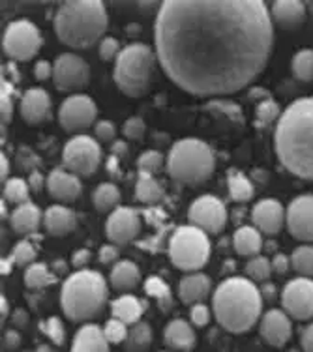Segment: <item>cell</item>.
I'll return each instance as SVG.
<instances>
[{
    "label": "cell",
    "instance_id": "obj_50",
    "mask_svg": "<svg viewBox=\"0 0 313 352\" xmlns=\"http://www.w3.org/2000/svg\"><path fill=\"white\" fill-rule=\"evenodd\" d=\"M118 261V248L115 244H105L100 248V263L113 264Z\"/></svg>",
    "mask_w": 313,
    "mask_h": 352
},
{
    "label": "cell",
    "instance_id": "obj_28",
    "mask_svg": "<svg viewBox=\"0 0 313 352\" xmlns=\"http://www.w3.org/2000/svg\"><path fill=\"white\" fill-rule=\"evenodd\" d=\"M141 281V270L133 261H118L109 276L111 287L118 292H129Z\"/></svg>",
    "mask_w": 313,
    "mask_h": 352
},
{
    "label": "cell",
    "instance_id": "obj_44",
    "mask_svg": "<svg viewBox=\"0 0 313 352\" xmlns=\"http://www.w3.org/2000/svg\"><path fill=\"white\" fill-rule=\"evenodd\" d=\"M164 165V156L156 152V150H147L141 154L139 162H137V167H139V173H149V175H154L158 170L162 169Z\"/></svg>",
    "mask_w": 313,
    "mask_h": 352
},
{
    "label": "cell",
    "instance_id": "obj_13",
    "mask_svg": "<svg viewBox=\"0 0 313 352\" xmlns=\"http://www.w3.org/2000/svg\"><path fill=\"white\" fill-rule=\"evenodd\" d=\"M281 307L294 320L313 318V279L294 278L281 291Z\"/></svg>",
    "mask_w": 313,
    "mask_h": 352
},
{
    "label": "cell",
    "instance_id": "obj_64",
    "mask_svg": "<svg viewBox=\"0 0 313 352\" xmlns=\"http://www.w3.org/2000/svg\"><path fill=\"white\" fill-rule=\"evenodd\" d=\"M64 261H55V268L58 272H66V264H62Z\"/></svg>",
    "mask_w": 313,
    "mask_h": 352
},
{
    "label": "cell",
    "instance_id": "obj_57",
    "mask_svg": "<svg viewBox=\"0 0 313 352\" xmlns=\"http://www.w3.org/2000/svg\"><path fill=\"white\" fill-rule=\"evenodd\" d=\"M12 322H14L17 328H21V330H23V328H27L28 324L27 311H23V309H15L14 315H12Z\"/></svg>",
    "mask_w": 313,
    "mask_h": 352
},
{
    "label": "cell",
    "instance_id": "obj_17",
    "mask_svg": "<svg viewBox=\"0 0 313 352\" xmlns=\"http://www.w3.org/2000/svg\"><path fill=\"white\" fill-rule=\"evenodd\" d=\"M261 338L270 346H283L293 338V322L283 309H268L259 324Z\"/></svg>",
    "mask_w": 313,
    "mask_h": 352
},
{
    "label": "cell",
    "instance_id": "obj_38",
    "mask_svg": "<svg viewBox=\"0 0 313 352\" xmlns=\"http://www.w3.org/2000/svg\"><path fill=\"white\" fill-rule=\"evenodd\" d=\"M28 197H30V186L27 180L23 178H10L4 184V199L8 203L14 204H25L28 203Z\"/></svg>",
    "mask_w": 313,
    "mask_h": 352
},
{
    "label": "cell",
    "instance_id": "obj_56",
    "mask_svg": "<svg viewBox=\"0 0 313 352\" xmlns=\"http://www.w3.org/2000/svg\"><path fill=\"white\" fill-rule=\"evenodd\" d=\"M43 184H47V180H43V176H41L40 170H32L30 176H28V186H30V190H34L36 193L43 188Z\"/></svg>",
    "mask_w": 313,
    "mask_h": 352
},
{
    "label": "cell",
    "instance_id": "obj_61",
    "mask_svg": "<svg viewBox=\"0 0 313 352\" xmlns=\"http://www.w3.org/2000/svg\"><path fill=\"white\" fill-rule=\"evenodd\" d=\"M118 152H120V154H126V152H128V148H126L124 141L115 142V146H113V154H118Z\"/></svg>",
    "mask_w": 313,
    "mask_h": 352
},
{
    "label": "cell",
    "instance_id": "obj_45",
    "mask_svg": "<svg viewBox=\"0 0 313 352\" xmlns=\"http://www.w3.org/2000/svg\"><path fill=\"white\" fill-rule=\"evenodd\" d=\"M255 116H257V122L263 124V126H268L270 122H274L276 118L281 116L279 113V105L272 100H265V102H261L255 109Z\"/></svg>",
    "mask_w": 313,
    "mask_h": 352
},
{
    "label": "cell",
    "instance_id": "obj_36",
    "mask_svg": "<svg viewBox=\"0 0 313 352\" xmlns=\"http://www.w3.org/2000/svg\"><path fill=\"white\" fill-rule=\"evenodd\" d=\"M293 75L302 82L313 81V49H300L291 62Z\"/></svg>",
    "mask_w": 313,
    "mask_h": 352
},
{
    "label": "cell",
    "instance_id": "obj_40",
    "mask_svg": "<svg viewBox=\"0 0 313 352\" xmlns=\"http://www.w3.org/2000/svg\"><path fill=\"white\" fill-rule=\"evenodd\" d=\"M0 118H2V126L10 124L14 118V87L6 79H2V90H0Z\"/></svg>",
    "mask_w": 313,
    "mask_h": 352
},
{
    "label": "cell",
    "instance_id": "obj_23",
    "mask_svg": "<svg viewBox=\"0 0 313 352\" xmlns=\"http://www.w3.org/2000/svg\"><path fill=\"white\" fill-rule=\"evenodd\" d=\"M164 343L171 351L188 352L195 345V330L184 318H175L164 330Z\"/></svg>",
    "mask_w": 313,
    "mask_h": 352
},
{
    "label": "cell",
    "instance_id": "obj_55",
    "mask_svg": "<svg viewBox=\"0 0 313 352\" xmlns=\"http://www.w3.org/2000/svg\"><path fill=\"white\" fill-rule=\"evenodd\" d=\"M21 345V333L15 332V330H8L6 333H4V349L10 352L17 351Z\"/></svg>",
    "mask_w": 313,
    "mask_h": 352
},
{
    "label": "cell",
    "instance_id": "obj_47",
    "mask_svg": "<svg viewBox=\"0 0 313 352\" xmlns=\"http://www.w3.org/2000/svg\"><path fill=\"white\" fill-rule=\"evenodd\" d=\"M118 54H120V43L115 40V38H103L100 41V58L105 62L113 60V58H118Z\"/></svg>",
    "mask_w": 313,
    "mask_h": 352
},
{
    "label": "cell",
    "instance_id": "obj_7",
    "mask_svg": "<svg viewBox=\"0 0 313 352\" xmlns=\"http://www.w3.org/2000/svg\"><path fill=\"white\" fill-rule=\"evenodd\" d=\"M154 68V53L147 43H131L115 60V82L129 98H141L149 92Z\"/></svg>",
    "mask_w": 313,
    "mask_h": 352
},
{
    "label": "cell",
    "instance_id": "obj_30",
    "mask_svg": "<svg viewBox=\"0 0 313 352\" xmlns=\"http://www.w3.org/2000/svg\"><path fill=\"white\" fill-rule=\"evenodd\" d=\"M164 197V188L149 173H139L136 184V199L144 204H154Z\"/></svg>",
    "mask_w": 313,
    "mask_h": 352
},
{
    "label": "cell",
    "instance_id": "obj_22",
    "mask_svg": "<svg viewBox=\"0 0 313 352\" xmlns=\"http://www.w3.org/2000/svg\"><path fill=\"white\" fill-rule=\"evenodd\" d=\"M109 341L98 324H83L74 336L69 352H109Z\"/></svg>",
    "mask_w": 313,
    "mask_h": 352
},
{
    "label": "cell",
    "instance_id": "obj_19",
    "mask_svg": "<svg viewBox=\"0 0 313 352\" xmlns=\"http://www.w3.org/2000/svg\"><path fill=\"white\" fill-rule=\"evenodd\" d=\"M47 184H45V188H47L49 195L53 197L55 201H61V203H72L75 199H79L83 191L81 180H79V176H75L74 173H69L66 169H53L49 173V176L45 178Z\"/></svg>",
    "mask_w": 313,
    "mask_h": 352
},
{
    "label": "cell",
    "instance_id": "obj_15",
    "mask_svg": "<svg viewBox=\"0 0 313 352\" xmlns=\"http://www.w3.org/2000/svg\"><path fill=\"white\" fill-rule=\"evenodd\" d=\"M285 225L291 236L304 244L313 242V195H300L293 199L285 212Z\"/></svg>",
    "mask_w": 313,
    "mask_h": 352
},
{
    "label": "cell",
    "instance_id": "obj_54",
    "mask_svg": "<svg viewBox=\"0 0 313 352\" xmlns=\"http://www.w3.org/2000/svg\"><path fill=\"white\" fill-rule=\"evenodd\" d=\"M270 263H272V270L276 274H285L289 270V266H291V258L283 255V253H278V255H274Z\"/></svg>",
    "mask_w": 313,
    "mask_h": 352
},
{
    "label": "cell",
    "instance_id": "obj_31",
    "mask_svg": "<svg viewBox=\"0 0 313 352\" xmlns=\"http://www.w3.org/2000/svg\"><path fill=\"white\" fill-rule=\"evenodd\" d=\"M92 203L98 212H115L120 203V191L113 182L100 184L92 195Z\"/></svg>",
    "mask_w": 313,
    "mask_h": 352
},
{
    "label": "cell",
    "instance_id": "obj_20",
    "mask_svg": "<svg viewBox=\"0 0 313 352\" xmlns=\"http://www.w3.org/2000/svg\"><path fill=\"white\" fill-rule=\"evenodd\" d=\"M49 109H51V98L43 88H28L21 98V116L28 124L43 122L47 118Z\"/></svg>",
    "mask_w": 313,
    "mask_h": 352
},
{
    "label": "cell",
    "instance_id": "obj_41",
    "mask_svg": "<svg viewBox=\"0 0 313 352\" xmlns=\"http://www.w3.org/2000/svg\"><path fill=\"white\" fill-rule=\"evenodd\" d=\"M128 324H124L122 320H118V318H109L105 326H103V333H105V338L109 341L111 345H120L126 341L128 338Z\"/></svg>",
    "mask_w": 313,
    "mask_h": 352
},
{
    "label": "cell",
    "instance_id": "obj_53",
    "mask_svg": "<svg viewBox=\"0 0 313 352\" xmlns=\"http://www.w3.org/2000/svg\"><path fill=\"white\" fill-rule=\"evenodd\" d=\"M300 345L304 352H313V322H310L300 333Z\"/></svg>",
    "mask_w": 313,
    "mask_h": 352
},
{
    "label": "cell",
    "instance_id": "obj_14",
    "mask_svg": "<svg viewBox=\"0 0 313 352\" xmlns=\"http://www.w3.org/2000/svg\"><path fill=\"white\" fill-rule=\"evenodd\" d=\"M188 219L193 227L216 234V232H222L227 223V210L219 199L214 195H203L191 203Z\"/></svg>",
    "mask_w": 313,
    "mask_h": 352
},
{
    "label": "cell",
    "instance_id": "obj_5",
    "mask_svg": "<svg viewBox=\"0 0 313 352\" xmlns=\"http://www.w3.org/2000/svg\"><path fill=\"white\" fill-rule=\"evenodd\" d=\"M107 304V281L100 272L77 270L72 274L61 291L64 315L74 322H90L102 315Z\"/></svg>",
    "mask_w": 313,
    "mask_h": 352
},
{
    "label": "cell",
    "instance_id": "obj_34",
    "mask_svg": "<svg viewBox=\"0 0 313 352\" xmlns=\"http://www.w3.org/2000/svg\"><path fill=\"white\" fill-rule=\"evenodd\" d=\"M56 283V274L51 272L43 263L30 264L25 272V285L28 289H43Z\"/></svg>",
    "mask_w": 313,
    "mask_h": 352
},
{
    "label": "cell",
    "instance_id": "obj_51",
    "mask_svg": "<svg viewBox=\"0 0 313 352\" xmlns=\"http://www.w3.org/2000/svg\"><path fill=\"white\" fill-rule=\"evenodd\" d=\"M90 251L89 250H79L74 253V258H72V264H74L75 270H87V266L90 263Z\"/></svg>",
    "mask_w": 313,
    "mask_h": 352
},
{
    "label": "cell",
    "instance_id": "obj_52",
    "mask_svg": "<svg viewBox=\"0 0 313 352\" xmlns=\"http://www.w3.org/2000/svg\"><path fill=\"white\" fill-rule=\"evenodd\" d=\"M34 77L38 81H45L49 77H53V64H49L47 60H40L34 66Z\"/></svg>",
    "mask_w": 313,
    "mask_h": 352
},
{
    "label": "cell",
    "instance_id": "obj_1",
    "mask_svg": "<svg viewBox=\"0 0 313 352\" xmlns=\"http://www.w3.org/2000/svg\"><path fill=\"white\" fill-rule=\"evenodd\" d=\"M160 66L193 96L239 92L265 69L274 21L261 0H167L154 23Z\"/></svg>",
    "mask_w": 313,
    "mask_h": 352
},
{
    "label": "cell",
    "instance_id": "obj_62",
    "mask_svg": "<svg viewBox=\"0 0 313 352\" xmlns=\"http://www.w3.org/2000/svg\"><path fill=\"white\" fill-rule=\"evenodd\" d=\"M8 311H10V304H8V300L2 296V298H0V313H2V317H6Z\"/></svg>",
    "mask_w": 313,
    "mask_h": 352
},
{
    "label": "cell",
    "instance_id": "obj_12",
    "mask_svg": "<svg viewBox=\"0 0 313 352\" xmlns=\"http://www.w3.org/2000/svg\"><path fill=\"white\" fill-rule=\"evenodd\" d=\"M90 81V68L79 54H61L53 64V82L61 92H77Z\"/></svg>",
    "mask_w": 313,
    "mask_h": 352
},
{
    "label": "cell",
    "instance_id": "obj_42",
    "mask_svg": "<svg viewBox=\"0 0 313 352\" xmlns=\"http://www.w3.org/2000/svg\"><path fill=\"white\" fill-rule=\"evenodd\" d=\"M41 332L45 333L56 346L64 345L66 341V330H64V324L58 317H49L41 322Z\"/></svg>",
    "mask_w": 313,
    "mask_h": 352
},
{
    "label": "cell",
    "instance_id": "obj_18",
    "mask_svg": "<svg viewBox=\"0 0 313 352\" xmlns=\"http://www.w3.org/2000/svg\"><path fill=\"white\" fill-rule=\"evenodd\" d=\"M285 208L278 199H263L259 201L252 210L253 227L263 234L274 236L285 225Z\"/></svg>",
    "mask_w": 313,
    "mask_h": 352
},
{
    "label": "cell",
    "instance_id": "obj_59",
    "mask_svg": "<svg viewBox=\"0 0 313 352\" xmlns=\"http://www.w3.org/2000/svg\"><path fill=\"white\" fill-rule=\"evenodd\" d=\"M8 175H10V162H8V157L2 154V156H0V180L4 182L8 178Z\"/></svg>",
    "mask_w": 313,
    "mask_h": 352
},
{
    "label": "cell",
    "instance_id": "obj_46",
    "mask_svg": "<svg viewBox=\"0 0 313 352\" xmlns=\"http://www.w3.org/2000/svg\"><path fill=\"white\" fill-rule=\"evenodd\" d=\"M144 131H147V126H144L143 118H139V116L128 118L126 124H124V135L128 137V139H131V141L143 139Z\"/></svg>",
    "mask_w": 313,
    "mask_h": 352
},
{
    "label": "cell",
    "instance_id": "obj_49",
    "mask_svg": "<svg viewBox=\"0 0 313 352\" xmlns=\"http://www.w3.org/2000/svg\"><path fill=\"white\" fill-rule=\"evenodd\" d=\"M94 133H96V137L100 139V141H103V142L113 141L116 135L115 124L109 122V120H100V122H96Z\"/></svg>",
    "mask_w": 313,
    "mask_h": 352
},
{
    "label": "cell",
    "instance_id": "obj_32",
    "mask_svg": "<svg viewBox=\"0 0 313 352\" xmlns=\"http://www.w3.org/2000/svg\"><path fill=\"white\" fill-rule=\"evenodd\" d=\"M152 343V328L149 322L139 320L137 324L129 328L128 338L124 341L126 352H144Z\"/></svg>",
    "mask_w": 313,
    "mask_h": 352
},
{
    "label": "cell",
    "instance_id": "obj_27",
    "mask_svg": "<svg viewBox=\"0 0 313 352\" xmlns=\"http://www.w3.org/2000/svg\"><path fill=\"white\" fill-rule=\"evenodd\" d=\"M144 309H147V302L144 300L136 298L133 294H120L118 298L113 300L111 304V313L113 317L122 320L124 324L133 326L137 324L141 317H143Z\"/></svg>",
    "mask_w": 313,
    "mask_h": 352
},
{
    "label": "cell",
    "instance_id": "obj_60",
    "mask_svg": "<svg viewBox=\"0 0 313 352\" xmlns=\"http://www.w3.org/2000/svg\"><path fill=\"white\" fill-rule=\"evenodd\" d=\"M14 266H15V261H14V257H12V255H10V257H6V258H2V264H0V272H2V276L10 274Z\"/></svg>",
    "mask_w": 313,
    "mask_h": 352
},
{
    "label": "cell",
    "instance_id": "obj_16",
    "mask_svg": "<svg viewBox=\"0 0 313 352\" xmlns=\"http://www.w3.org/2000/svg\"><path fill=\"white\" fill-rule=\"evenodd\" d=\"M139 232L141 219L139 214L129 206H118L115 212H111L105 221V236L115 245L129 244L131 240H136Z\"/></svg>",
    "mask_w": 313,
    "mask_h": 352
},
{
    "label": "cell",
    "instance_id": "obj_3",
    "mask_svg": "<svg viewBox=\"0 0 313 352\" xmlns=\"http://www.w3.org/2000/svg\"><path fill=\"white\" fill-rule=\"evenodd\" d=\"M263 296L250 278H229L218 285L212 298L218 324L231 333H244L257 324Z\"/></svg>",
    "mask_w": 313,
    "mask_h": 352
},
{
    "label": "cell",
    "instance_id": "obj_39",
    "mask_svg": "<svg viewBox=\"0 0 313 352\" xmlns=\"http://www.w3.org/2000/svg\"><path fill=\"white\" fill-rule=\"evenodd\" d=\"M272 263L270 258L257 255V257L250 258V263L246 264V276L252 281H268V278L272 276Z\"/></svg>",
    "mask_w": 313,
    "mask_h": 352
},
{
    "label": "cell",
    "instance_id": "obj_63",
    "mask_svg": "<svg viewBox=\"0 0 313 352\" xmlns=\"http://www.w3.org/2000/svg\"><path fill=\"white\" fill-rule=\"evenodd\" d=\"M36 352H55V349H51L49 345H40L36 349Z\"/></svg>",
    "mask_w": 313,
    "mask_h": 352
},
{
    "label": "cell",
    "instance_id": "obj_6",
    "mask_svg": "<svg viewBox=\"0 0 313 352\" xmlns=\"http://www.w3.org/2000/svg\"><path fill=\"white\" fill-rule=\"evenodd\" d=\"M216 167L214 150L201 139H180L167 157V173L180 184H201L208 180Z\"/></svg>",
    "mask_w": 313,
    "mask_h": 352
},
{
    "label": "cell",
    "instance_id": "obj_24",
    "mask_svg": "<svg viewBox=\"0 0 313 352\" xmlns=\"http://www.w3.org/2000/svg\"><path fill=\"white\" fill-rule=\"evenodd\" d=\"M75 225H77V217L68 206L55 204L43 212V227L51 236H66L75 229Z\"/></svg>",
    "mask_w": 313,
    "mask_h": 352
},
{
    "label": "cell",
    "instance_id": "obj_37",
    "mask_svg": "<svg viewBox=\"0 0 313 352\" xmlns=\"http://www.w3.org/2000/svg\"><path fill=\"white\" fill-rule=\"evenodd\" d=\"M291 268L300 278H313V245H300L291 255Z\"/></svg>",
    "mask_w": 313,
    "mask_h": 352
},
{
    "label": "cell",
    "instance_id": "obj_10",
    "mask_svg": "<svg viewBox=\"0 0 313 352\" xmlns=\"http://www.w3.org/2000/svg\"><path fill=\"white\" fill-rule=\"evenodd\" d=\"M62 163L75 176H92L102 163V148L92 137L75 135L62 150Z\"/></svg>",
    "mask_w": 313,
    "mask_h": 352
},
{
    "label": "cell",
    "instance_id": "obj_21",
    "mask_svg": "<svg viewBox=\"0 0 313 352\" xmlns=\"http://www.w3.org/2000/svg\"><path fill=\"white\" fill-rule=\"evenodd\" d=\"M270 15L279 28L294 30L306 21V6L299 0H276L270 8Z\"/></svg>",
    "mask_w": 313,
    "mask_h": 352
},
{
    "label": "cell",
    "instance_id": "obj_29",
    "mask_svg": "<svg viewBox=\"0 0 313 352\" xmlns=\"http://www.w3.org/2000/svg\"><path fill=\"white\" fill-rule=\"evenodd\" d=\"M235 251L242 257H257L259 251L263 250V236L261 230L255 227H240L233 236Z\"/></svg>",
    "mask_w": 313,
    "mask_h": 352
},
{
    "label": "cell",
    "instance_id": "obj_26",
    "mask_svg": "<svg viewBox=\"0 0 313 352\" xmlns=\"http://www.w3.org/2000/svg\"><path fill=\"white\" fill-rule=\"evenodd\" d=\"M12 229L19 234H34L43 223V214L34 203H25L15 206V210L10 216Z\"/></svg>",
    "mask_w": 313,
    "mask_h": 352
},
{
    "label": "cell",
    "instance_id": "obj_48",
    "mask_svg": "<svg viewBox=\"0 0 313 352\" xmlns=\"http://www.w3.org/2000/svg\"><path fill=\"white\" fill-rule=\"evenodd\" d=\"M190 318L197 328H204L211 322V309L201 302V304H193L190 309Z\"/></svg>",
    "mask_w": 313,
    "mask_h": 352
},
{
    "label": "cell",
    "instance_id": "obj_25",
    "mask_svg": "<svg viewBox=\"0 0 313 352\" xmlns=\"http://www.w3.org/2000/svg\"><path fill=\"white\" fill-rule=\"evenodd\" d=\"M211 278L201 272H193L178 283V298L188 305L201 304L211 294Z\"/></svg>",
    "mask_w": 313,
    "mask_h": 352
},
{
    "label": "cell",
    "instance_id": "obj_9",
    "mask_svg": "<svg viewBox=\"0 0 313 352\" xmlns=\"http://www.w3.org/2000/svg\"><path fill=\"white\" fill-rule=\"evenodd\" d=\"M43 45L40 28L36 27L32 21L15 19L6 27L2 47L4 53L17 62H28L40 53Z\"/></svg>",
    "mask_w": 313,
    "mask_h": 352
},
{
    "label": "cell",
    "instance_id": "obj_58",
    "mask_svg": "<svg viewBox=\"0 0 313 352\" xmlns=\"http://www.w3.org/2000/svg\"><path fill=\"white\" fill-rule=\"evenodd\" d=\"M259 291H261V296H263V300H274L276 298V292H278L276 291V287H274L270 281H265V283H263V287H261Z\"/></svg>",
    "mask_w": 313,
    "mask_h": 352
},
{
    "label": "cell",
    "instance_id": "obj_8",
    "mask_svg": "<svg viewBox=\"0 0 313 352\" xmlns=\"http://www.w3.org/2000/svg\"><path fill=\"white\" fill-rule=\"evenodd\" d=\"M211 257V242L206 232L193 225L178 227L169 242L171 263L182 272H199Z\"/></svg>",
    "mask_w": 313,
    "mask_h": 352
},
{
    "label": "cell",
    "instance_id": "obj_35",
    "mask_svg": "<svg viewBox=\"0 0 313 352\" xmlns=\"http://www.w3.org/2000/svg\"><path fill=\"white\" fill-rule=\"evenodd\" d=\"M144 292L152 296V298L158 300V304L160 307L167 311L171 309V305H173V298H171V289L169 285L165 283L164 279L158 278V276H150L147 281H144Z\"/></svg>",
    "mask_w": 313,
    "mask_h": 352
},
{
    "label": "cell",
    "instance_id": "obj_11",
    "mask_svg": "<svg viewBox=\"0 0 313 352\" xmlns=\"http://www.w3.org/2000/svg\"><path fill=\"white\" fill-rule=\"evenodd\" d=\"M98 116L94 100L87 94H72L58 107V122L68 133H77L89 129Z\"/></svg>",
    "mask_w": 313,
    "mask_h": 352
},
{
    "label": "cell",
    "instance_id": "obj_43",
    "mask_svg": "<svg viewBox=\"0 0 313 352\" xmlns=\"http://www.w3.org/2000/svg\"><path fill=\"white\" fill-rule=\"evenodd\" d=\"M12 257L15 261V266H30L36 261V250L34 245L30 244L28 240H21L19 244H15Z\"/></svg>",
    "mask_w": 313,
    "mask_h": 352
},
{
    "label": "cell",
    "instance_id": "obj_4",
    "mask_svg": "<svg viewBox=\"0 0 313 352\" xmlns=\"http://www.w3.org/2000/svg\"><path fill=\"white\" fill-rule=\"evenodd\" d=\"M107 25V10L100 0H69L55 15L56 38L72 49L92 47L102 40Z\"/></svg>",
    "mask_w": 313,
    "mask_h": 352
},
{
    "label": "cell",
    "instance_id": "obj_33",
    "mask_svg": "<svg viewBox=\"0 0 313 352\" xmlns=\"http://www.w3.org/2000/svg\"><path fill=\"white\" fill-rule=\"evenodd\" d=\"M227 186H229L231 199L237 201V203H248L253 197V184L240 170H229V175H227Z\"/></svg>",
    "mask_w": 313,
    "mask_h": 352
},
{
    "label": "cell",
    "instance_id": "obj_2",
    "mask_svg": "<svg viewBox=\"0 0 313 352\" xmlns=\"http://www.w3.org/2000/svg\"><path fill=\"white\" fill-rule=\"evenodd\" d=\"M274 144L279 163L289 173L313 180V96L294 100L281 113Z\"/></svg>",
    "mask_w": 313,
    "mask_h": 352
}]
</instances>
